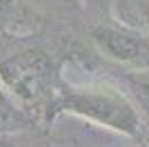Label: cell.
<instances>
[{"label":"cell","mask_w":149,"mask_h":147,"mask_svg":"<svg viewBox=\"0 0 149 147\" xmlns=\"http://www.w3.org/2000/svg\"><path fill=\"white\" fill-rule=\"evenodd\" d=\"M22 127V114L5 96V87L0 85V132H11Z\"/></svg>","instance_id":"5b68a950"},{"label":"cell","mask_w":149,"mask_h":147,"mask_svg":"<svg viewBox=\"0 0 149 147\" xmlns=\"http://www.w3.org/2000/svg\"><path fill=\"white\" fill-rule=\"evenodd\" d=\"M91 40L100 54H105L111 60L125 62V65H136L145 56V38H140L129 29L98 24L91 29Z\"/></svg>","instance_id":"3957f363"},{"label":"cell","mask_w":149,"mask_h":147,"mask_svg":"<svg viewBox=\"0 0 149 147\" xmlns=\"http://www.w3.org/2000/svg\"><path fill=\"white\" fill-rule=\"evenodd\" d=\"M138 18H140V24L145 29H149V0H143L138 5Z\"/></svg>","instance_id":"8992f818"},{"label":"cell","mask_w":149,"mask_h":147,"mask_svg":"<svg viewBox=\"0 0 149 147\" xmlns=\"http://www.w3.org/2000/svg\"><path fill=\"white\" fill-rule=\"evenodd\" d=\"M60 114L87 118L96 125L109 127L131 138L143 136V120L136 105L129 100L127 94L109 83L67 85L58 80L47 105V120H54Z\"/></svg>","instance_id":"6da1fadb"},{"label":"cell","mask_w":149,"mask_h":147,"mask_svg":"<svg viewBox=\"0 0 149 147\" xmlns=\"http://www.w3.org/2000/svg\"><path fill=\"white\" fill-rule=\"evenodd\" d=\"M56 62L42 49H25L0 60V85L20 103H33L51 96L58 85Z\"/></svg>","instance_id":"7a4b0ae2"},{"label":"cell","mask_w":149,"mask_h":147,"mask_svg":"<svg viewBox=\"0 0 149 147\" xmlns=\"http://www.w3.org/2000/svg\"><path fill=\"white\" fill-rule=\"evenodd\" d=\"M125 85L136 96L138 105L149 114V69H138V71L125 74Z\"/></svg>","instance_id":"277c9868"}]
</instances>
